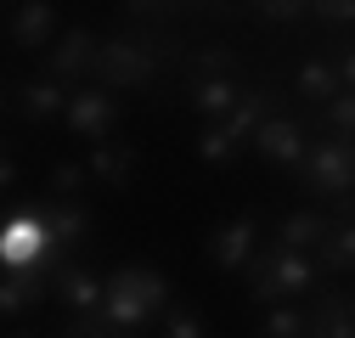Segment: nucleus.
Segmentation results:
<instances>
[{
    "instance_id": "f257e3e1",
    "label": "nucleus",
    "mask_w": 355,
    "mask_h": 338,
    "mask_svg": "<svg viewBox=\"0 0 355 338\" xmlns=\"http://www.w3.org/2000/svg\"><path fill=\"white\" fill-rule=\"evenodd\" d=\"M169 305H175L169 299V276L158 265H119L107 276V299H102L96 321L107 332H141L147 321H164Z\"/></svg>"
},
{
    "instance_id": "f03ea898",
    "label": "nucleus",
    "mask_w": 355,
    "mask_h": 338,
    "mask_svg": "<svg viewBox=\"0 0 355 338\" xmlns=\"http://www.w3.org/2000/svg\"><path fill=\"white\" fill-rule=\"evenodd\" d=\"M243 276H248V299L254 305H293L299 293H310L322 282V265H316V254L271 242V248H259V260Z\"/></svg>"
},
{
    "instance_id": "7ed1b4c3",
    "label": "nucleus",
    "mask_w": 355,
    "mask_h": 338,
    "mask_svg": "<svg viewBox=\"0 0 355 338\" xmlns=\"http://www.w3.org/2000/svg\"><path fill=\"white\" fill-rule=\"evenodd\" d=\"M0 265L6 271H46V276L62 271V248H57L46 215H40V203H28L23 215H12L0 226Z\"/></svg>"
},
{
    "instance_id": "20e7f679",
    "label": "nucleus",
    "mask_w": 355,
    "mask_h": 338,
    "mask_svg": "<svg viewBox=\"0 0 355 338\" xmlns=\"http://www.w3.org/2000/svg\"><path fill=\"white\" fill-rule=\"evenodd\" d=\"M299 181L316 192V197H349L355 192V141L338 136H316L299 163Z\"/></svg>"
},
{
    "instance_id": "39448f33",
    "label": "nucleus",
    "mask_w": 355,
    "mask_h": 338,
    "mask_svg": "<svg viewBox=\"0 0 355 338\" xmlns=\"http://www.w3.org/2000/svg\"><path fill=\"white\" fill-rule=\"evenodd\" d=\"M158 73V57L147 39H102V62H96V79H102V91H141V84H153Z\"/></svg>"
},
{
    "instance_id": "423d86ee",
    "label": "nucleus",
    "mask_w": 355,
    "mask_h": 338,
    "mask_svg": "<svg viewBox=\"0 0 355 338\" xmlns=\"http://www.w3.org/2000/svg\"><path fill=\"white\" fill-rule=\"evenodd\" d=\"M209 260H214V271H232V276L259 260V208H243V215L209 231Z\"/></svg>"
},
{
    "instance_id": "0eeeda50",
    "label": "nucleus",
    "mask_w": 355,
    "mask_h": 338,
    "mask_svg": "<svg viewBox=\"0 0 355 338\" xmlns=\"http://www.w3.org/2000/svg\"><path fill=\"white\" fill-rule=\"evenodd\" d=\"M96 62H102V39L91 28H68L57 46H51V57H46V79L73 84V91H79V79L96 73Z\"/></svg>"
},
{
    "instance_id": "6e6552de",
    "label": "nucleus",
    "mask_w": 355,
    "mask_h": 338,
    "mask_svg": "<svg viewBox=\"0 0 355 338\" xmlns=\"http://www.w3.org/2000/svg\"><path fill=\"white\" fill-rule=\"evenodd\" d=\"M113 118H119V102H113V91H102V84H79L73 91V102H68V130L73 136H85V141H107V130H113Z\"/></svg>"
},
{
    "instance_id": "1a4fd4ad",
    "label": "nucleus",
    "mask_w": 355,
    "mask_h": 338,
    "mask_svg": "<svg viewBox=\"0 0 355 338\" xmlns=\"http://www.w3.org/2000/svg\"><path fill=\"white\" fill-rule=\"evenodd\" d=\"M254 152H259L265 163L299 169V163H304V152H310V136H304V124H299V118L277 113V118H265V130L254 136Z\"/></svg>"
},
{
    "instance_id": "9d476101",
    "label": "nucleus",
    "mask_w": 355,
    "mask_h": 338,
    "mask_svg": "<svg viewBox=\"0 0 355 338\" xmlns=\"http://www.w3.org/2000/svg\"><path fill=\"white\" fill-rule=\"evenodd\" d=\"M51 34H57V6H46V0H28V6L6 12V39L17 51H46Z\"/></svg>"
},
{
    "instance_id": "9b49d317",
    "label": "nucleus",
    "mask_w": 355,
    "mask_h": 338,
    "mask_svg": "<svg viewBox=\"0 0 355 338\" xmlns=\"http://www.w3.org/2000/svg\"><path fill=\"white\" fill-rule=\"evenodd\" d=\"M46 293H57V282L46 271H6V282H0V316L6 321H23L40 310V299Z\"/></svg>"
},
{
    "instance_id": "f8f14e48",
    "label": "nucleus",
    "mask_w": 355,
    "mask_h": 338,
    "mask_svg": "<svg viewBox=\"0 0 355 338\" xmlns=\"http://www.w3.org/2000/svg\"><path fill=\"white\" fill-rule=\"evenodd\" d=\"M51 282H57V299H62L73 316H96L102 299H107V276H96L91 265H62Z\"/></svg>"
},
{
    "instance_id": "ddd939ff",
    "label": "nucleus",
    "mask_w": 355,
    "mask_h": 338,
    "mask_svg": "<svg viewBox=\"0 0 355 338\" xmlns=\"http://www.w3.org/2000/svg\"><path fill=\"white\" fill-rule=\"evenodd\" d=\"M91 181H102L107 192H124L130 181H136V163H141V152L130 147V141H102V147H91Z\"/></svg>"
},
{
    "instance_id": "4468645a",
    "label": "nucleus",
    "mask_w": 355,
    "mask_h": 338,
    "mask_svg": "<svg viewBox=\"0 0 355 338\" xmlns=\"http://www.w3.org/2000/svg\"><path fill=\"white\" fill-rule=\"evenodd\" d=\"M68 102H73V91L57 84V79H28V84H17V113H23L28 124L68 118Z\"/></svg>"
},
{
    "instance_id": "2eb2a0df",
    "label": "nucleus",
    "mask_w": 355,
    "mask_h": 338,
    "mask_svg": "<svg viewBox=\"0 0 355 338\" xmlns=\"http://www.w3.org/2000/svg\"><path fill=\"white\" fill-rule=\"evenodd\" d=\"M265 118H277V96L271 91H243V102L226 113V136L237 147H254V136L265 130Z\"/></svg>"
},
{
    "instance_id": "dca6fc26",
    "label": "nucleus",
    "mask_w": 355,
    "mask_h": 338,
    "mask_svg": "<svg viewBox=\"0 0 355 338\" xmlns=\"http://www.w3.org/2000/svg\"><path fill=\"white\" fill-rule=\"evenodd\" d=\"M333 231V215H322V208H293V215H282L277 226V242L282 248H299V254H316Z\"/></svg>"
},
{
    "instance_id": "f3484780",
    "label": "nucleus",
    "mask_w": 355,
    "mask_h": 338,
    "mask_svg": "<svg viewBox=\"0 0 355 338\" xmlns=\"http://www.w3.org/2000/svg\"><path fill=\"white\" fill-rule=\"evenodd\" d=\"M310 338H355V293H322L310 310Z\"/></svg>"
},
{
    "instance_id": "a211bd4d",
    "label": "nucleus",
    "mask_w": 355,
    "mask_h": 338,
    "mask_svg": "<svg viewBox=\"0 0 355 338\" xmlns=\"http://www.w3.org/2000/svg\"><path fill=\"white\" fill-rule=\"evenodd\" d=\"M293 91H299L304 102L327 107V102L344 96V73H338V62H327V57H310V62L299 68V79H293Z\"/></svg>"
},
{
    "instance_id": "6ab92c4d",
    "label": "nucleus",
    "mask_w": 355,
    "mask_h": 338,
    "mask_svg": "<svg viewBox=\"0 0 355 338\" xmlns=\"http://www.w3.org/2000/svg\"><path fill=\"white\" fill-rule=\"evenodd\" d=\"M187 102L209 118V124H226V113L243 102V84L237 79H209V84H187Z\"/></svg>"
},
{
    "instance_id": "aec40b11",
    "label": "nucleus",
    "mask_w": 355,
    "mask_h": 338,
    "mask_svg": "<svg viewBox=\"0 0 355 338\" xmlns=\"http://www.w3.org/2000/svg\"><path fill=\"white\" fill-rule=\"evenodd\" d=\"M40 215H46V226H51L57 248H73L85 231H91V208H85V203H57V197H40Z\"/></svg>"
},
{
    "instance_id": "412c9836",
    "label": "nucleus",
    "mask_w": 355,
    "mask_h": 338,
    "mask_svg": "<svg viewBox=\"0 0 355 338\" xmlns=\"http://www.w3.org/2000/svg\"><path fill=\"white\" fill-rule=\"evenodd\" d=\"M316 265H322V276H349L355 271V220H333L327 242L316 248Z\"/></svg>"
},
{
    "instance_id": "4be33fe9",
    "label": "nucleus",
    "mask_w": 355,
    "mask_h": 338,
    "mask_svg": "<svg viewBox=\"0 0 355 338\" xmlns=\"http://www.w3.org/2000/svg\"><path fill=\"white\" fill-rule=\"evenodd\" d=\"M254 338H310V310H299V305H271V310L259 316Z\"/></svg>"
},
{
    "instance_id": "5701e85b",
    "label": "nucleus",
    "mask_w": 355,
    "mask_h": 338,
    "mask_svg": "<svg viewBox=\"0 0 355 338\" xmlns=\"http://www.w3.org/2000/svg\"><path fill=\"white\" fill-rule=\"evenodd\" d=\"M243 158V147L226 136V124H203V136H198V163H209V169H232Z\"/></svg>"
},
{
    "instance_id": "b1692460",
    "label": "nucleus",
    "mask_w": 355,
    "mask_h": 338,
    "mask_svg": "<svg viewBox=\"0 0 355 338\" xmlns=\"http://www.w3.org/2000/svg\"><path fill=\"white\" fill-rule=\"evenodd\" d=\"M187 73H192V84L232 79V73H237V57H232L226 46H203V51H192V57H187Z\"/></svg>"
},
{
    "instance_id": "393cba45",
    "label": "nucleus",
    "mask_w": 355,
    "mask_h": 338,
    "mask_svg": "<svg viewBox=\"0 0 355 338\" xmlns=\"http://www.w3.org/2000/svg\"><path fill=\"white\" fill-rule=\"evenodd\" d=\"M91 181V163H57L51 169V181H46V192L57 197V203H79V186Z\"/></svg>"
},
{
    "instance_id": "a878e982",
    "label": "nucleus",
    "mask_w": 355,
    "mask_h": 338,
    "mask_svg": "<svg viewBox=\"0 0 355 338\" xmlns=\"http://www.w3.org/2000/svg\"><path fill=\"white\" fill-rule=\"evenodd\" d=\"M158 327H164V338H209V332H203V316H198L192 305H169Z\"/></svg>"
},
{
    "instance_id": "bb28decb",
    "label": "nucleus",
    "mask_w": 355,
    "mask_h": 338,
    "mask_svg": "<svg viewBox=\"0 0 355 338\" xmlns=\"http://www.w3.org/2000/svg\"><path fill=\"white\" fill-rule=\"evenodd\" d=\"M322 124H327V136H338V141H355V96L344 91L338 102H327V107H322Z\"/></svg>"
},
{
    "instance_id": "cd10ccee",
    "label": "nucleus",
    "mask_w": 355,
    "mask_h": 338,
    "mask_svg": "<svg viewBox=\"0 0 355 338\" xmlns=\"http://www.w3.org/2000/svg\"><path fill=\"white\" fill-rule=\"evenodd\" d=\"M310 6H299V0H265V6H259V17L265 23H293V17H304Z\"/></svg>"
},
{
    "instance_id": "c85d7f7f",
    "label": "nucleus",
    "mask_w": 355,
    "mask_h": 338,
    "mask_svg": "<svg viewBox=\"0 0 355 338\" xmlns=\"http://www.w3.org/2000/svg\"><path fill=\"white\" fill-rule=\"evenodd\" d=\"M310 12L327 17V23H355V0H316Z\"/></svg>"
},
{
    "instance_id": "c756f323",
    "label": "nucleus",
    "mask_w": 355,
    "mask_h": 338,
    "mask_svg": "<svg viewBox=\"0 0 355 338\" xmlns=\"http://www.w3.org/2000/svg\"><path fill=\"white\" fill-rule=\"evenodd\" d=\"M338 73H344V91H349V96H355V46H349V51H344V57H338Z\"/></svg>"
},
{
    "instance_id": "7c9ffc66",
    "label": "nucleus",
    "mask_w": 355,
    "mask_h": 338,
    "mask_svg": "<svg viewBox=\"0 0 355 338\" xmlns=\"http://www.w3.org/2000/svg\"><path fill=\"white\" fill-rule=\"evenodd\" d=\"M0 186H6V192L17 186V158H12V152H6V163H0Z\"/></svg>"
},
{
    "instance_id": "2f4dec72",
    "label": "nucleus",
    "mask_w": 355,
    "mask_h": 338,
    "mask_svg": "<svg viewBox=\"0 0 355 338\" xmlns=\"http://www.w3.org/2000/svg\"><path fill=\"white\" fill-rule=\"evenodd\" d=\"M107 338H136V332H107Z\"/></svg>"
}]
</instances>
